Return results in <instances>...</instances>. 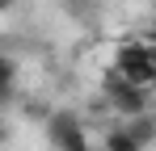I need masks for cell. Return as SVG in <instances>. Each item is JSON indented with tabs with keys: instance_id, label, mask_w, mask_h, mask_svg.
Instances as JSON below:
<instances>
[{
	"instance_id": "1",
	"label": "cell",
	"mask_w": 156,
	"mask_h": 151,
	"mask_svg": "<svg viewBox=\"0 0 156 151\" xmlns=\"http://www.w3.org/2000/svg\"><path fill=\"white\" fill-rule=\"evenodd\" d=\"M114 67L127 84L156 88V46L152 42H122L118 55H114Z\"/></svg>"
},
{
	"instance_id": "2",
	"label": "cell",
	"mask_w": 156,
	"mask_h": 151,
	"mask_svg": "<svg viewBox=\"0 0 156 151\" xmlns=\"http://www.w3.org/2000/svg\"><path fill=\"white\" fill-rule=\"evenodd\" d=\"M47 139H51L55 151H84V147H93L84 122H80L72 109H55L51 118H47Z\"/></svg>"
},
{
	"instance_id": "3",
	"label": "cell",
	"mask_w": 156,
	"mask_h": 151,
	"mask_svg": "<svg viewBox=\"0 0 156 151\" xmlns=\"http://www.w3.org/2000/svg\"><path fill=\"white\" fill-rule=\"evenodd\" d=\"M101 151H144V143L118 122V126H110V130L101 134Z\"/></svg>"
},
{
	"instance_id": "4",
	"label": "cell",
	"mask_w": 156,
	"mask_h": 151,
	"mask_svg": "<svg viewBox=\"0 0 156 151\" xmlns=\"http://www.w3.org/2000/svg\"><path fill=\"white\" fill-rule=\"evenodd\" d=\"M122 126H127V130L139 139V143H144V147H152V143H156V109L135 113V118H122Z\"/></svg>"
},
{
	"instance_id": "5",
	"label": "cell",
	"mask_w": 156,
	"mask_h": 151,
	"mask_svg": "<svg viewBox=\"0 0 156 151\" xmlns=\"http://www.w3.org/2000/svg\"><path fill=\"white\" fill-rule=\"evenodd\" d=\"M13 84H17V59L13 55H0V101L13 97Z\"/></svg>"
},
{
	"instance_id": "6",
	"label": "cell",
	"mask_w": 156,
	"mask_h": 151,
	"mask_svg": "<svg viewBox=\"0 0 156 151\" xmlns=\"http://www.w3.org/2000/svg\"><path fill=\"white\" fill-rule=\"evenodd\" d=\"M21 109H26V118H42V122H47V118H51V113H55V109H47V105H42V101H21Z\"/></svg>"
},
{
	"instance_id": "7",
	"label": "cell",
	"mask_w": 156,
	"mask_h": 151,
	"mask_svg": "<svg viewBox=\"0 0 156 151\" xmlns=\"http://www.w3.org/2000/svg\"><path fill=\"white\" fill-rule=\"evenodd\" d=\"M4 8H13V0H0V13H4Z\"/></svg>"
},
{
	"instance_id": "8",
	"label": "cell",
	"mask_w": 156,
	"mask_h": 151,
	"mask_svg": "<svg viewBox=\"0 0 156 151\" xmlns=\"http://www.w3.org/2000/svg\"><path fill=\"white\" fill-rule=\"evenodd\" d=\"M0 139H4V122H0Z\"/></svg>"
},
{
	"instance_id": "9",
	"label": "cell",
	"mask_w": 156,
	"mask_h": 151,
	"mask_svg": "<svg viewBox=\"0 0 156 151\" xmlns=\"http://www.w3.org/2000/svg\"><path fill=\"white\" fill-rule=\"evenodd\" d=\"M84 151H97V147H84Z\"/></svg>"
}]
</instances>
